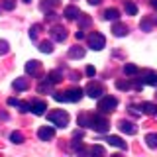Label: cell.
Returning <instances> with one entry per match:
<instances>
[{"mask_svg": "<svg viewBox=\"0 0 157 157\" xmlns=\"http://www.w3.org/2000/svg\"><path fill=\"white\" fill-rule=\"evenodd\" d=\"M53 98L57 102H78L82 98V88H69L65 92H55Z\"/></svg>", "mask_w": 157, "mask_h": 157, "instance_id": "cell-1", "label": "cell"}, {"mask_svg": "<svg viewBox=\"0 0 157 157\" xmlns=\"http://www.w3.org/2000/svg\"><path fill=\"white\" fill-rule=\"evenodd\" d=\"M47 120L57 128H67L69 126V114L65 110H53L47 114Z\"/></svg>", "mask_w": 157, "mask_h": 157, "instance_id": "cell-2", "label": "cell"}, {"mask_svg": "<svg viewBox=\"0 0 157 157\" xmlns=\"http://www.w3.org/2000/svg\"><path fill=\"white\" fill-rule=\"evenodd\" d=\"M118 106V98L116 96H100V100H98V110H100V114H110V112H114Z\"/></svg>", "mask_w": 157, "mask_h": 157, "instance_id": "cell-3", "label": "cell"}, {"mask_svg": "<svg viewBox=\"0 0 157 157\" xmlns=\"http://www.w3.org/2000/svg\"><path fill=\"white\" fill-rule=\"evenodd\" d=\"M108 120L102 114H94V116H90V126L88 128H92L94 132H98V134H104V132H108Z\"/></svg>", "mask_w": 157, "mask_h": 157, "instance_id": "cell-4", "label": "cell"}, {"mask_svg": "<svg viewBox=\"0 0 157 157\" xmlns=\"http://www.w3.org/2000/svg\"><path fill=\"white\" fill-rule=\"evenodd\" d=\"M106 45V37L102 36V33L98 32H92L90 36H88V47L94 49V51H100V49H104Z\"/></svg>", "mask_w": 157, "mask_h": 157, "instance_id": "cell-5", "label": "cell"}, {"mask_svg": "<svg viewBox=\"0 0 157 157\" xmlns=\"http://www.w3.org/2000/svg\"><path fill=\"white\" fill-rule=\"evenodd\" d=\"M85 92H86L90 98H100L102 94H104V88H102L100 82H94V81H92V82H88V85H86Z\"/></svg>", "mask_w": 157, "mask_h": 157, "instance_id": "cell-6", "label": "cell"}, {"mask_svg": "<svg viewBox=\"0 0 157 157\" xmlns=\"http://www.w3.org/2000/svg\"><path fill=\"white\" fill-rule=\"evenodd\" d=\"M37 137L41 141H49V140H53V137H55V130H53L51 126H41L37 130Z\"/></svg>", "mask_w": 157, "mask_h": 157, "instance_id": "cell-7", "label": "cell"}, {"mask_svg": "<svg viewBox=\"0 0 157 157\" xmlns=\"http://www.w3.org/2000/svg\"><path fill=\"white\" fill-rule=\"evenodd\" d=\"M47 110V104L43 100H33L32 104H29V112H33L36 116H43Z\"/></svg>", "mask_w": 157, "mask_h": 157, "instance_id": "cell-8", "label": "cell"}, {"mask_svg": "<svg viewBox=\"0 0 157 157\" xmlns=\"http://www.w3.org/2000/svg\"><path fill=\"white\" fill-rule=\"evenodd\" d=\"M49 33H51L53 41H65V39H67V29L61 28V26H53Z\"/></svg>", "mask_w": 157, "mask_h": 157, "instance_id": "cell-9", "label": "cell"}, {"mask_svg": "<svg viewBox=\"0 0 157 157\" xmlns=\"http://www.w3.org/2000/svg\"><path fill=\"white\" fill-rule=\"evenodd\" d=\"M141 82L149 86H157V73L155 71H145L141 73Z\"/></svg>", "mask_w": 157, "mask_h": 157, "instance_id": "cell-10", "label": "cell"}, {"mask_svg": "<svg viewBox=\"0 0 157 157\" xmlns=\"http://www.w3.org/2000/svg\"><path fill=\"white\" fill-rule=\"evenodd\" d=\"M118 128H120V132H124V134H128V136H134L137 132L136 124H134V122H128V120H122L120 124H118Z\"/></svg>", "mask_w": 157, "mask_h": 157, "instance_id": "cell-11", "label": "cell"}, {"mask_svg": "<svg viewBox=\"0 0 157 157\" xmlns=\"http://www.w3.org/2000/svg\"><path fill=\"white\" fill-rule=\"evenodd\" d=\"M128 26L126 24H120V22H114V26H112V33H114L116 37H124V36H128Z\"/></svg>", "mask_w": 157, "mask_h": 157, "instance_id": "cell-12", "label": "cell"}, {"mask_svg": "<svg viewBox=\"0 0 157 157\" xmlns=\"http://www.w3.org/2000/svg\"><path fill=\"white\" fill-rule=\"evenodd\" d=\"M106 141L110 145H114V147H118V149H128V144L124 140H122V137H118V136H108L106 137Z\"/></svg>", "mask_w": 157, "mask_h": 157, "instance_id": "cell-13", "label": "cell"}, {"mask_svg": "<svg viewBox=\"0 0 157 157\" xmlns=\"http://www.w3.org/2000/svg\"><path fill=\"white\" fill-rule=\"evenodd\" d=\"M140 108H141V112L147 114V116H157V104H153V102H144Z\"/></svg>", "mask_w": 157, "mask_h": 157, "instance_id": "cell-14", "label": "cell"}, {"mask_svg": "<svg viewBox=\"0 0 157 157\" xmlns=\"http://www.w3.org/2000/svg\"><path fill=\"white\" fill-rule=\"evenodd\" d=\"M78 14H81V10H78L77 6H67L65 10H63V16H65L67 20H77Z\"/></svg>", "mask_w": 157, "mask_h": 157, "instance_id": "cell-15", "label": "cell"}, {"mask_svg": "<svg viewBox=\"0 0 157 157\" xmlns=\"http://www.w3.org/2000/svg\"><path fill=\"white\" fill-rule=\"evenodd\" d=\"M85 57V49L81 45H73L69 49V59H82Z\"/></svg>", "mask_w": 157, "mask_h": 157, "instance_id": "cell-16", "label": "cell"}, {"mask_svg": "<svg viewBox=\"0 0 157 157\" xmlns=\"http://www.w3.org/2000/svg\"><path fill=\"white\" fill-rule=\"evenodd\" d=\"M39 69H41V63L39 61H28L26 63V73L28 75H37Z\"/></svg>", "mask_w": 157, "mask_h": 157, "instance_id": "cell-17", "label": "cell"}, {"mask_svg": "<svg viewBox=\"0 0 157 157\" xmlns=\"http://www.w3.org/2000/svg\"><path fill=\"white\" fill-rule=\"evenodd\" d=\"M104 20H108V22H118L120 20V12L116 8H108L104 12Z\"/></svg>", "mask_w": 157, "mask_h": 157, "instance_id": "cell-18", "label": "cell"}, {"mask_svg": "<svg viewBox=\"0 0 157 157\" xmlns=\"http://www.w3.org/2000/svg\"><path fill=\"white\" fill-rule=\"evenodd\" d=\"M12 86H14V90H28L29 82H28V78H16Z\"/></svg>", "mask_w": 157, "mask_h": 157, "instance_id": "cell-19", "label": "cell"}, {"mask_svg": "<svg viewBox=\"0 0 157 157\" xmlns=\"http://www.w3.org/2000/svg\"><path fill=\"white\" fill-rule=\"evenodd\" d=\"M137 73H140V69H137L134 63H126V65H124V75L134 77V75H137Z\"/></svg>", "mask_w": 157, "mask_h": 157, "instance_id": "cell-20", "label": "cell"}, {"mask_svg": "<svg viewBox=\"0 0 157 157\" xmlns=\"http://www.w3.org/2000/svg\"><path fill=\"white\" fill-rule=\"evenodd\" d=\"M45 78H47L49 82H51V85H57V82H61V78H63V77H61V73H59V71H51Z\"/></svg>", "mask_w": 157, "mask_h": 157, "instance_id": "cell-21", "label": "cell"}, {"mask_svg": "<svg viewBox=\"0 0 157 157\" xmlns=\"http://www.w3.org/2000/svg\"><path fill=\"white\" fill-rule=\"evenodd\" d=\"M145 144L151 147V149H157V134H147L145 136Z\"/></svg>", "mask_w": 157, "mask_h": 157, "instance_id": "cell-22", "label": "cell"}, {"mask_svg": "<svg viewBox=\"0 0 157 157\" xmlns=\"http://www.w3.org/2000/svg\"><path fill=\"white\" fill-rule=\"evenodd\" d=\"M39 51L41 53H51L53 51V43L51 41H41L39 43Z\"/></svg>", "mask_w": 157, "mask_h": 157, "instance_id": "cell-23", "label": "cell"}, {"mask_svg": "<svg viewBox=\"0 0 157 157\" xmlns=\"http://www.w3.org/2000/svg\"><path fill=\"white\" fill-rule=\"evenodd\" d=\"M77 122H78V126H82V128H88V126H90V116H88V114H81Z\"/></svg>", "mask_w": 157, "mask_h": 157, "instance_id": "cell-24", "label": "cell"}, {"mask_svg": "<svg viewBox=\"0 0 157 157\" xmlns=\"http://www.w3.org/2000/svg\"><path fill=\"white\" fill-rule=\"evenodd\" d=\"M78 24H81V28H88V26H90V18H88L86 16V14H78Z\"/></svg>", "mask_w": 157, "mask_h": 157, "instance_id": "cell-25", "label": "cell"}, {"mask_svg": "<svg viewBox=\"0 0 157 157\" xmlns=\"http://www.w3.org/2000/svg\"><path fill=\"white\" fill-rule=\"evenodd\" d=\"M140 28L144 29V32H151V28H153V22H151L149 18H145V20H141V24H140Z\"/></svg>", "mask_w": 157, "mask_h": 157, "instance_id": "cell-26", "label": "cell"}, {"mask_svg": "<svg viewBox=\"0 0 157 157\" xmlns=\"http://www.w3.org/2000/svg\"><path fill=\"white\" fill-rule=\"evenodd\" d=\"M10 141H12V144H22L24 136L20 134V132H12V134H10Z\"/></svg>", "mask_w": 157, "mask_h": 157, "instance_id": "cell-27", "label": "cell"}, {"mask_svg": "<svg viewBox=\"0 0 157 157\" xmlns=\"http://www.w3.org/2000/svg\"><path fill=\"white\" fill-rule=\"evenodd\" d=\"M126 12L130 14V16H136V14H137V6L134 2H126Z\"/></svg>", "mask_w": 157, "mask_h": 157, "instance_id": "cell-28", "label": "cell"}, {"mask_svg": "<svg viewBox=\"0 0 157 157\" xmlns=\"http://www.w3.org/2000/svg\"><path fill=\"white\" fill-rule=\"evenodd\" d=\"M37 90H39V92H47V90H51V82H49L47 78H45V81H43L41 85L37 86Z\"/></svg>", "mask_w": 157, "mask_h": 157, "instance_id": "cell-29", "label": "cell"}, {"mask_svg": "<svg viewBox=\"0 0 157 157\" xmlns=\"http://www.w3.org/2000/svg\"><path fill=\"white\" fill-rule=\"evenodd\" d=\"M116 86L120 88V90H130V81H116Z\"/></svg>", "mask_w": 157, "mask_h": 157, "instance_id": "cell-30", "label": "cell"}, {"mask_svg": "<svg viewBox=\"0 0 157 157\" xmlns=\"http://www.w3.org/2000/svg\"><path fill=\"white\" fill-rule=\"evenodd\" d=\"M39 29H41V26H39V24L32 26V28H29V37H32V39H36V37H37V33H39Z\"/></svg>", "mask_w": 157, "mask_h": 157, "instance_id": "cell-31", "label": "cell"}, {"mask_svg": "<svg viewBox=\"0 0 157 157\" xmlns=\"http://www.w3.org/2000/svg\"><path fill=\"white\" fill-rule=\"evenodd\" d=\"M90 153L92 155H104V147H102V145H92L90 147Z\"/></svg>", "mask_w": 157, "mask_h": 157, "instance_id": "cell-32", "label": "cell"}, {"mask_svg": "<svg viewBox=\"0 0 157 157\" xmlns=\"http://www.w3.org/2000/svg\"><path fill=\"white\" fill-rule=\"evenodd\" d=\"M2 8L4 10H14V8H16V0H4V2H2Z\"/></svg>", "mask_w": 157, "mask_h": 157, "instance_id": "cell-33", "label": "cell"}, {"mask_svg": "<svg viewBox=\"0 0 157 157\" xmlns=\"http://www.w3.org/2000/svg\"><path fill=\"white\" fill-rule=\"evenodd\" d=\"M55 2H57V0H43V2H41V10L53 8V6H55Z\"/></svg>", "mask_w": 157, "mask_h": 157, "instance_id": "cell-34", "label": "cell"}, {"mask_svg": "<svg viewBox=\"0 0 157 157\" xmlns=\"http://www.w3.org/2000/svg\"><path fill=\"white\" fill-rule=\"evenodd\" d=\"M8 41H4V39H0V55H4V53H8Z\"/></svg>", "mask_w": 157, "mask_h": 157, "instance_id": "cell-35", "label": "cell"}, {"mask_svg": "<svg viewBox=\"0 0 157 157\" xmlns=\"http://www.w3.org/2000/svg\"><path fill=\"white\" fill-rule=\"evenodd\" d=\"M18 108H20V112H29V104H28V102H18Z\"/></svg>", "mask_w": 157, "mask_h": 157, "instance_id": "cell-36", "label": "cell"}, {"mask_svg": "<svg viewBox=\"0 0 157 157\" xmlns=\"http://www.w3.org/2000/svg\"><path fill=\"white\" fill-rule=\"evenodd\" d=\"M86 75H88V77H94V75H96V69L92 67V65H88V67H86Z\"/></svg>", "mask_w": 157, "mask_h": 157, "instance_id": "cell-37", "label": "cell"}, {"mask_svg": "<svg viewBox=\"0 0 157 157\" xmlns=\"http://www.w3.org/2000/svg\"><path fill=\"white\" fill-rule=\"evenodd\" d=\"M45 20L53 22V20H57V14H55V12H47V14H45Z\"/></svg>", "mask_w": 157, "mask_h": 157, "instance_id": "cell-38", "label": "cell"}, {"mask_svg": "<svg viewBox=\"0 0 157 157\" xmlns=\"http://www.w3.org/2000/svg\"><path fill=\"white\" fill-rule=\"evenodd\" d=\"M18 102H20V100H16V98H8V104H10V106H18Z\"/></svg>", "mask_w": 157, "mask_h": 157, "instance_id": "cell-39", "label": "cell"}, {"mask_svg": "<svg viewBox=\"0 0 157 157\" xmlns=\"http://www.w3.org/2000/svg\"><path fill=\"white\" fill-rule=\"evenodd\" d=\"M75 37L77 39H82V37H85V32H82V29H78V32L75 33Z\"/></svg>", "mask_w": 157, "mask_h": 157, "instance_id": "cell-40", "label": "cell"}, {"mask_svg": "<svg viewBox=\"0 0 157 157\" xmlns=\"http://www.w3.org/2000/svg\"><path fill=\"white\" fill-rule=\"evenodd\" d=\"M100 2H102V0H88V4H90V6H98Z\"/></svg>", "mask_w": 157, "mask_h": 157, "instance_id": "cell-41", "label": "cell"}, {"mask_svg": "<svg viewBox=\"0 0 157 157\" xmlns=\"http://www.w3.org/2000/svg\"><path fill=\"white\" fill-rule=\"evenodd\" d=\"M151 6H153V8L157 10V0H151Z\"/></svg>", "mask_w": 157, "mask_h": 157, "instance_id": "cell-42", "label": "cell"}, {"mask_svg": "<svg viewBox=\"0 0 157 157\" xmlns=\"http://www.w3.org/2000/svg\"><path fill=\"white\" fill-rule=\"evenodd\" d=\"M24 2H32V0H24Z\"/></svg>", "mask_w": 157, "mask_h": 157, "instance_id": "cell-43", "label": "cell"}]
</instances>
